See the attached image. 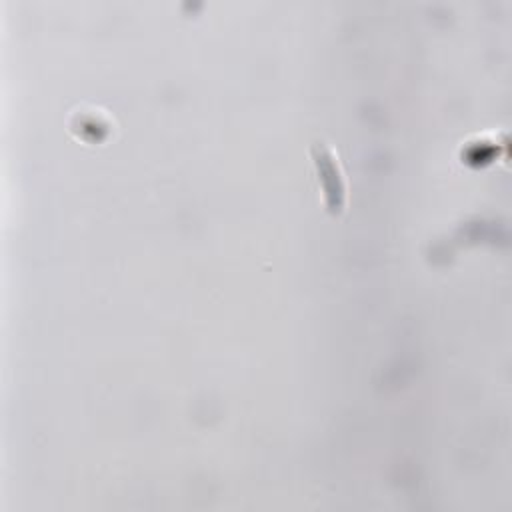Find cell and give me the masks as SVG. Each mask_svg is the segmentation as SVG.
Listing matches in <instances>:
<instances>
[{
    "mask_svg": "<svg viewBox=\"0 0 512 512\" xmlns=\"http://www.w3.org/2000/svg\"><path fill=\"white\" fill-rule=\"evenodd\" d=\"M310 154H312V164L322 190L324 206L330 214L340 216L346 210L348 188H346V180H344V172L340 168L338 156L330 148V144L324 140H314L310 144Z\"/></svg>",
    "mask_w": 512,
    "mask_h": 512,
    "instance_id": "6da1fadb",
    "label": "cell"
}]
</instances>
